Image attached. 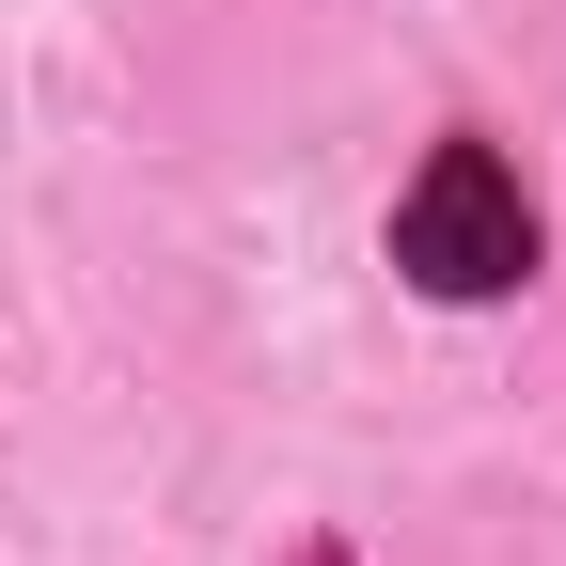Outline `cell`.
<instances>
[{"mask_svg": "<svg viewBox=\"0 0 566 566\" xmlns=\"http://www.w3.org/2000/svg\"><path fill=\"white\" fill-rule=\"evenodd\" d=\"M394 268L424 300H504V283H535V189L488 142H441L409 174V205H394Z\"/></svg>", "mask_w": 566, "mask_h": 566, "instance_id": "1", "label": "cell"}]
</instances>
